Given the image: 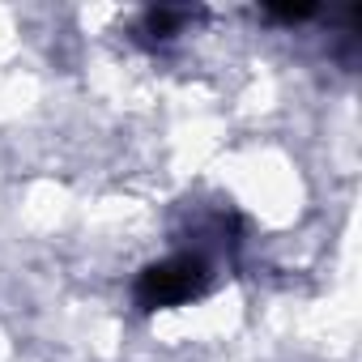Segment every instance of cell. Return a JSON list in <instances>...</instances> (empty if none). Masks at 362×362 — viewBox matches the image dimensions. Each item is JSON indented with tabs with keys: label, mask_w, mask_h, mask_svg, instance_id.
<instances>
[{
	"label": "cell",
	"mask_w": 362,
	"mask_h": 362,
	"mask_svg": "<svg viewBox=\"0 0 362 362\" xmlns=\"http://www.w3.org/2000/svg\"><path fill=\"white\" fill-rule=\"evenodd\" d=\"M209 281V269L201 256H170V260H158L149 264L141 277H136V307L145 311H166V307H179L205 290Z\"/></svg>",
	"instance_id": "6da1fadb"
},
{
	"label": "cell",
	"mask_w": 362,
	"mask_h": 362,
	"mask_svg": "<svg viewBox=\"0 0 362 362\" xmlns=\"http://www.w3.org/2000/svg\"><path fill=\"white\" fill-rule=\"evenodd\" d=\"M149 30H153V39H170V30H175V22H179V13H170V9H153L149 18Z\"/></svg>",
	"instance_id": "7a4b0ae2"
},
{
	"label": "cell",
	"mask_w": 362,
	"mask_h": 362,
	"mask_svg": "<svg viewBox=\"0 0 362 362\" xmlns=\"http://www.w3.org/2000/svg\"><path fill=\"white\" fill-rule=\"evenodd\" d=\"M311 13H315V5H269V18H281V22H303Z\"/></svg>",
	"instance_id": "3957f363"
}]
</instances>
